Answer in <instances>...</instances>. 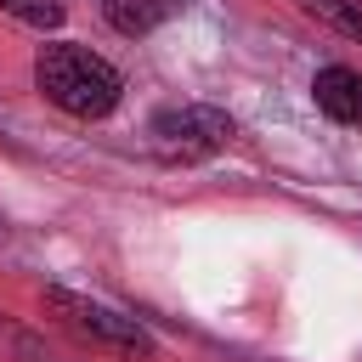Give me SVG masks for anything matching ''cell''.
Masks as SVG:
<instances>
[{"label":"cell","instance_id":"obj_1","mask_svg":"<svg viewBox=\"0 0 362 362\" xmlns=\"http://www.w3.org/2000/svg\"><path fill=\"white\" fill-rule=\"evenodd\" d=\"M34 90L62 107L68 119H107L124 96V79L107 57H96L90 45H74V40H51L40 45L34 57Z\"/></svg>","mask_w":362,"mask_h":362},{"label":"cell","instance_id":"obj_2","mask_svg":"<svg viewBox=\"0 0 362 362\" xmlns=\"http://www.w3.org/2000/svg\"><path fill=\"white\" fill-rule=\"evenodd\" d=\"M45 311L68 328V334H79L85 345H96V351H113V356H158V339L136 322V317H124V311H113V305H102V300H90V294H79V288H62V283H51L45 288Z\"/></svg>","mask_w":362,"mask_h":362},{"label":"cell","instance_id":"obj_3","mask_svg":"<svg viewBox=\"0 0 362 362\" xmlns=\"http://www.w3.org/2000/svg\"><path fill=\"white\" fill-rule=\"evenodd\" d=\"M238 136L232 113L215 107V102H175V107H158L147 119V147L164 158V164H204L215 158L226 141Z\"/></svg>","mask_w":362,"mask_h":362},{"label":"cell","instance_id":"obj_4","mask_svg":"<svg viewBox=\"0 0 362 362\" xmlns=\"http://www.w3.org/2000/svg\"><path fill=\"white\" fill-rule=\"evenodd\" d=\"M311 96H317V107H322L334 124H356V119H362V74H356V68H345V62L317 68Z\"/></svg>","mask_w":362,"mask_h":362},{"label":"cell","instance_id":"obj_5","mask_svg":"<svg viewBox=\"0 0 362 362\" xmlns=\"http://www.w3.org/2000/svg\"><path fill=\"white\" fill-rule=\"evenodd\" d=\"M181 6H187V0H102V17H107L119 34L141 40V34H153L158 23H170Z\"/></svg>","mask_w":362,"mask_h":362},{"label":"cell","instance_id":"obj_6","mask_svg":"<svg viewBox=\"0 0 362 362\" xmlns=\"http://www.w3.org/2000/svg\"><path fill=\"white\" fill-rule=\"evenodd\" d=\"M0 362H68V356L45 334H34V328H23L17 317L0 311Z\"/></svg>","mask_w":362,"mask_h":362},{"label":"cell","instance_id":"obj_7","mask_svg":"<svg viewBox=\"0 0 362 362\" xmlns=\"http://www.w3.org/2000/svg\"><path fill=\"white\" fill-rule=\"evenodd\" d=\"M305 17H317L322 28L345 34V40H362V0H294Z\"/></svg>","mask_w":362,"mask_h":362},{"label":"cell","instance_id":"obj_8","mask_svg":"<svg viewBox=\"0 0 362 362\" xmlns=\"http://www.w3.org/2000/svg\"><path fill=\"white\" fill-rule=\"evenodd\" d=\"M0 11H6L11 23H23V28H40V34L62 28V17H68L62 0H0Z\"/></svg>","mask_w":362,"mask_h":362}]
</instances>
